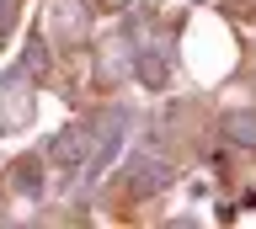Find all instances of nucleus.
<instances>
[{
	"mask_svg": "<svg viewBox=\"0 0 256 229\" xmlns=\"http://www.w3.org/2000/svg\"><path fill=\"white\" fill-rule=\"evenodd\" d=\"M16 181H22V192H38V187H32V181H38V171H32V160H22V165H16Z\"/></svg>",
	"mask_w": 256,
	"mask_h": 229,
	"instance_id": "obj_5",
	"label": "nucleus"
},
{
	"mask_svg": "<svg viewBox=\"0 0 256 229\" xmlns=\"http://www.w3.org/2000/svg\"><path fill=\"white\" fill-rule=\"evenodd\" d=\"M96 149H102V144H96V123H80V128H70V133L59 139L54 155H59L64 165H80V160H91Z\"/></svg>",
	"mask_w": 256,
	"mask_h": 229,
	"instance_id": "obj_2",
	"label": "nucleus"
},
{
	"mask_svg": "<svg viewBox=\"0 0 256 229\" xmlns=\"http://www.w3.org/2000/svg\"><path fill=\"white\" fill-rule=\"evenodd\" d=\"M128 181H134V192H139V197H150V192H160V187L171 181V165L155 160V155H139V160L128 165Z\"/></svg>",
	"mask_w": 256,
	"mask_h": 229,
	"instance_id": "obj_1",
	"label": "nucleus"
},
{
	"mask_svg": "<svg viewBox=\"0 0 256 229\" xmlns=\"http://www.w3.org/2000/svg\"><path fill=\"white\" fill-rule=\"evenodd\" d=\"M224 133H230V144L256 149V112H230L224 117Z\"/></svg>",
	"mask_w": 256,
	"mask_h": 229,
	"instance_id": "obj_3",
	"label": "nucleus"
},
{
	"mask_svg": "<svg viewBox=\"0 0 256 229\" xmlns=\"http://www.w3.org/2000/svg\"><path fill=\"white\" fill-rule=\"evenodd\" d=\"M144 64H139V75H144V85H166V64H160V53L150 48V53H139Z\"/></svg>",
	"mask_w": 256,
	"mask_h": 229,
	"instance_id": "obj_4",
	"label": "nucleus"
}]
</instances>
